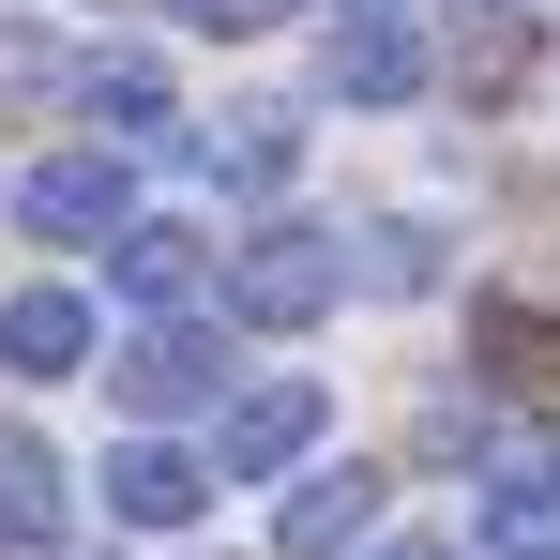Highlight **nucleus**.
<instances>
[{
  "instance_id": "nucleus-1",
  "label": "nucleus",
  "mask_w": 560,
  "mask_h": 560,
  "mask_svg": "<svg viewBox=\"0 0 560 560\" xmlns=\"http://www.w3.org/2000/svg\"><path fill=\"white\" fill-rule=\"evenodd\" d=\"M349 288H364V273H349V228L273 212V228H243V243H228V334H318Z\"/></svg>"
},
{
  "instance_id": "nucleus-2",
  "label": "nucleus",
  "mask_w": 560,
  "mask_h": 560,
  "mask_svg": "<svg viewBox=\"0 0 560 560\" xmlns=\"http://www.w3.org/2000/svg\"><path fill=\"white\" fill-rule=\"evenodd\" d=\"M106 394H121L137 424H183V409L228 424V409H243V394H228V318H137V334L106 349Z\"/></svg>"
},
{
  "instance_id": "nucleus-3",
  "label": "nucleus",
  "mask_w": 560,
  "mask_h": 560,
  "mask_svg": "<svg viewBox=\"0 0 560 560\" xmlns=\"http://www.w3.org/2000/svg\"><path fill=\"white\" fill-rule=\"evenodd\" d=\"M0 212H15L31 243H121V228H137V167L92 137V152H46V167H15V183H0Z\"/></svg>"
},
{
  "instance_id": "nucleus-4",
  "label": "nucleus",
  "mask_w": 560,
  "mask_h": 560,
  "mask_svg": "<svg viewBox=\"0 0 560 560\" xmlns=\"http://www.w3.org/2000/svg\"><path fill=\"white\" fill-rule=\"evenodd\" d=\"M318 440H334V394H318V378H258V394L212 424V485H288Z\"/></svg>"
},
{
  "instance_id": "nucleus-5",
  "label": "nucleus",
  "mask_w": 560,
  "mask_h": 560,
  "mask_svg": "<svg viewBox=\"0 0 560 560\" xmlns=\"http://www.w3.org/2000/svg\"><path fill=\"white\" fill-rule=\"evenodd\" d=\"M318 77H334V106H409L440 61H424V31L378 0V15H334V46H318Z\"/></svg>"
},
{
  "instance_id": "nucleus-6",
  "label": "nucleus",
  "mask_w": 560,
  "mask_h": 560,
  "mask_svg": "<svg viewBox=\"0 0 560 560\" xmlns=\"http://www.w3.org/2000/svg\"><path fill=\"white\" fill-rule=\"evenodd\" d=\"M92 485H106V530H183L197 500H212V469H197L183 440H121Z\"/></svg>"
},
{
  "instance_id": "nucleus-7",
  "label": "nucleus",
  "mask_w": 560,
  "mask_h": 560,
  "mask_svg": "<svg viewBox=\"0 0 560 560\" xmlns=\"http://www.w3.org/2000/svg\"><path fill=\"white\" fill-rule=\"evenodd\" d=\"M197 273H212V243H197L183 212H137V228L106 243V288L152 303V318H197Z\"/></svg>"
},
{
  "instance_id": "nucleus-8",
  "label": "nucleus",
  "mask_w": 560,
  "mask_h": 560,
  "mask_svg": "<svg viewBox=\"0 0 560 560\" xmlns=\"http://www.w3.org/2000/svg\"><path fill=\"white\" fill-rule=\"evenodd\" d=\"M106 349V318L77 303V288H0V364L15 378H77Z\"/></svg>"
},
{
  "instance_id": "nucleus-9",
  "label": "nucleus",
  "mask_w": 560,
  "mask_h": 560,
  "mask_svg": "<svg viewBox=\"0 0 560 560\" xmlns=\"http://www.w3.org/2000/svg\"><path fill=\"white\" fill-rule=\"evenodd\" d=\"M183 152H197L228 197H273L288 167H303V106H228V121H197Z\"/></svg>"
},
{
  "instance_id": "nucleus-10",
  "label": "nucleus",
  "mask_w": 560,
  "mask_h": 560,
  "mask_svg": "<svg viewBox=\"0 0 560 560\" xmlns=\"http://www.w3.org/2000/svg\"><path fill=\"white\" fill-rule=\"evenodd\" d=\"M378 530V469L349 455V469H303V485H288V515H273V546L288 560H349Z\"/></svg>"
},
{
  "instance_id": "nucleus-11",
  "label": "nucleus",
  "mask_w": 560,
  "mask_h": 560,
  "mask_svg": "<svg viewBox=\"0 0 560 560\" xmlns=\"http://www.w3.org/2000/svg\"><path fill=\"white\" fill-rule=\"evenodd\" d=\"M469 530H485V560H560V455H515Z\"/></svg>"
},
{
  "instance_id": "nucleus-12",
  "label": "nucleus",
  "mask_w": 560,
  "mask_h": 560,
  "mask_svg": "<svg viewBox=\"0 0 560 560\" xmlns=\"http://www.w3.org/2000/svg\"><path fill=\"white\" fill-rule=\"evenodd\" d=\"M0 546L15 560H61V455L31 424H0Z\"/></svg>"
},
{
  "instance_id": "nucleus-13",
  "label": "nucleus",
  "mask_w": 560,
  "mask_h": 560,
  "mask_svg": "<svg viewBox=\"0 0 560 560\" xmlns=\"http://www.w3.org/2000/svg\"><path fill=\"white\" fill-rule=\"evenodd\" d=\"M77 106L106 121V152L121 137H167V61L152 46H106V61H77Z\"/></svg>"
},
{
  "instance_id": "nucleus-14",
  "label": "nucleus",
  "mask_w": 560,
  "mask_h": 560,
  "mask_svg": "<svg viewBox=\"0 0 560 560\" xmlns=\"http://www.w3.org/2000/svg\"><path fill=\"white\" fill-rule=\"evenodd\" d=\"M349 273H364L378 303H424V288H440V228H424V212H378V228H349Z\"/></svg>"
},
{
  "instance_id": "nucleus-15",
  "label": "nucleus",
  "mask_w": 560,
  "mask_h": 560,
  "mask_svg": "<svg viewBox=\"0 0 560 560\" xmlns=\"http://www.w3.org/2000/svg\"><path fill=\"white\" fill-rule=\"evenodd\" d=\"M455 77H469V92H515V77H530V15H515V0L469 31V61H455Z\"/></svg>"
},
{
  "instance_id": "nucleus-16",
  "label": "nucleus",
  "mask_w": 560,
  "mask_h": 560,
  "mask_svg": "<svg viewBox=\"0 0 560 560\" xmlns=\"http://www.w3.org/2000/svg\"><path fill=\"white\" fill-rule=\"evenodd\" d=\"M288 0H183V31H273Z\"/></svg>"
},
{
  "instance_id": "nucleus-17",
  "label": "nucleus",
  "mask_w": 560,
  "mask_h": 560,
  "mask_svg": "<svg viewBox=\"0 0 560 560\" xmlns=\"http://www.w3.org/2000/svg\"><path fill=\"white\" fill-rule=\"evenodd\" d=\"M364 560H440V546H364Z\"/></svg>"
},
{
  "instance_id": "nucleus-18",
  "label": "nucleus",
  "mask_w": 560,
  "mask_h": 560,
  "mask_svg": "<svg viewBox=\"0 0 560 560\" xmlns=\"http://www.w3.org/2000/svg\"><path fill=\"white\" fill-rule=\"evenodd\" d=\"M334 15H378V0H334Z\"/></svg>"
},
{
  "instance_id": "nucleus-19",
  "label": "nucleus",
  "mask_w": 560,
  "mask_h": 560,
  "mask_svg": "<svg viewBox=\"0 0 560 560\" xmlns=\"http://www.w3.org/2000/svg\"><path fill=\"white\" fill-rule=\"evenodd\" d=\"M515 15H546V0H515Z\"/></svg>"
},
{
  "instance_id": "nucleus-20",
  "label": "nucleus",
  "mask_w": 560,
  "mask_h": 560,
  "mask_svg": "<svg viewBox=\"0 0 560 560\" xmlns=\"http://www.w3.org/2000/svg\"><path fill=\"white\" fill-rule=\"evenodd\" d=\"M61 560H92V546H61Z\"/></svg>"
}]
</instances>
